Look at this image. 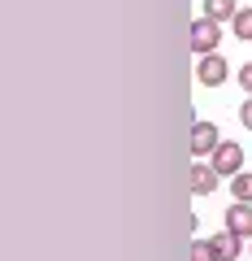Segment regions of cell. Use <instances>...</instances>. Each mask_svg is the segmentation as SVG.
Segmentation results:
<instances>
[{
  "label": "cell",
  "instance_id": "6da1fadb",
  "mask_svg": "<svg viewBox=\"0 0 252 261\" xmlns=\"http://www.w3.org/2000/svg\"><path fill=\"white\" fill-rule=\"evenodd\" d=\"M217 44H222V27H217L213 18H205V13H200V18L191 22V53L209 57V53H217Z\"/></svg>",
  "mask_w": 252,
  "mask_h": 261
},
{
  "label": "cell",
  "instance_id": "7a4b0ae2",
  "mask_svg": "<svg viewBox=\"0 0 252 261\" xmlns=\"http://www.w3.org/2000/svg\"><path fill=\"white\" fill-rule=\"evenodd\" d=\"M226 79H231V65H226V57L209 53V57H200V61H196V83H200V87H222Z\"/></svg>",
  "mask_w": 252,
  "mask_h": 261
},
{
  "label": "cell",
  "instance_id": "3957f363",
  "mask_svg": "<svg viewBox=\"0 0 252 261\" xmlns=\"http://www.w3.org/2000/svg\"><path fill=\"white\" fill-rule=\"evenodd\" d=\"M209 166H213L217 174H231V178H235V174L243 170V148H239L235 140H222V144L213 148V157H209Z\"/></svg>",
  "mask_w": 252,
  "mask_h": 261
},
{
  "label": "cell",
  "instance_id": "277c9868",
  "mask_svg": "<svg viewBox=\"0 0 252 261\" xmlns=\"http://www.w3.org/2000/svg\"><path fill=\"white\" fill-rule=\"evenodd\" d=\"M222 144V135H217L213 122H191V157H213V148Z\"/></svg>",
  "mask_w": 252,
  "mask_h": 261
},
{
  "label": "cell",
  "instance_id": "5b68a950",
  "mask_svg": "<svg viewBox=\"0 0 252 261\" xmlns=\"http://www.w3.org/2000/svg\"><path fill=\"white\" fill-rule=\"evenodd\" d=\"M226 231H235L239 240H252V205L235 200V205L226 209Z\"/></svg>",
  "mask_w": 252,
  "mask_h": 261
},
{
  "label": "cell",
  "instance_id": "8992f818",
  "mask_svg": "<svg viewBox=\"0 0 252 261\" xmlns=\"http://www.w3.org/2000/svg\"><path fill=\"white\" fill-rule=\"evenodd\" d=\"M213 252H217V261H239V252H243V240L235 231H222V235H213Z\"/></svg>",
  "mask_w": 252,
  "mask_h": 261
},
{
  "label": "cell",
  "instance_id": "52a82bcc",
  "mask_svg": "<svg viewBox=\"0 0 252 261\" xmlns=\"http://www.w3.org/2000/svg\"><path fill=\"white\" fill-rule=\"evenodd\" d=\"M217 170L213 166H191V192L196 196H209V192H217Z\"/></svg>",
  "mask_w": 252,
  "mask_h": 261
},
{
  "label": "cell",
  "instance_id": "ba28073f",
  "mask_svg": "<svg viewBox=\"0 0 252 261\" xmlns=\"http://www.w3.org/2000/svg\"><path fill=\"white\" fill-rule=\"evenodd\" d=\"M235 13H239L235 0H205V18H213V22H231Z\"/></svg>",
  "mask_w": 252,
  "mask_h": 261
},
{
  "label": "cell",
  "instance_id": "9c48e42d",
  "mask_svg": "<svg viewBox=\"0 0 252 261\" xmlns=\"http://www.w3.org/2000/svg\"><path fill=\"white\" fill-rule=\"evenodd\" d=\"M231 196L243 200V205H252V174H248V170H239V174L231 178Z\"/></svg>",
  "mask_w": 252,
  "mask_h": 261
},
{
  "label": "cell",
  "instance_id": "30bf717a",
  "mask_svg": "<svg viewBox=\"0 0 252 261\" xmlns=\"http://www.w3.org/2000/svg\"><path fill=\"white\" fill-rule=\"evenodd\" d=\"M231 31H235V39H243V44H252V9H239L231 18Z\"/></svg>",
  "mask_w": 252,
  "mask_h": 261
},
{
  "label": "cell",
  "instance_id": "8fae6325",
  "mask_svg": "<svg viewBox=\"0 0 252 261\" xmlns=\"http://www.w3.org/2000/svg\"><path fill=\"white\" fill-rule=\"evenodd\" d=\"M191 261H217L213 244H209V240H191Z\"/></svg>",
  "mask_w": 252,
  "mask_h": 261
},
{
  "label": "cell",
  "instance_id": "7c38bea8",
  "mask_svg": "<svg viewBox=\"0 0 252 261\" xmlns=\"http://www.w3.org/2000/svg\"><path fill=\"white\" fill-rule=\"evenodd\" d=\"M239 87L252 96V61H243V65H239Z\"/></svg>",
  "mask_w": 252,
  "mask_h": 261
},
{
  "label": "cell",
  "instance_id": "4fadbf2b",
  "mask_svg": "<svg viewBox=\"0 0 252 261\" xmlns=\"http://www.w3.org/2000/svg\"><path fill=\"white\" fill-rule=\"evenodd\" d=\"M239 122H243V126H248V130H252V96H248V100H243V105H239Z\"/></svg>",
  "mask_w": 252,
  "mask_h": 261
}]
</instances>
